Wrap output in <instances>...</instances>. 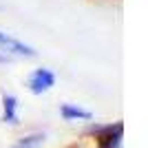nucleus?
<instances>
[{
    "mask_svg": "<svg viewBox=\"0 0 148 148\" xmlns=\"http://www.w3.org/2000/svg\"><path fill=\"white\" fill-rule=\"evenodd\" d=\"M27 86H29V91L33 95H42V93L51 91L56 86V73L51 69H44V66L33 69L29 73V77H27Z\"/></svg>",
    "mask_w": 148,
    "mask_h": 148,
    "instance_id": "obj_1",
    "label": "nucleus"
},
{
    "mask_svg": "<svg viewBox=\"0 0 148 148\" xmlns=\"http://www.w3.org/2000/svg\"><path fill=\"white\" fill-rule=\"evenodd\" d=\"M0 49L5 51L7 56H18V58H36V51L31 49L29 44L20 42L16 38H11L9 33L0 31Z\"/></svg>",
    "mask_w": 148,
    "mask_h": 148,
    "instance_id": "obj_2",
    "label": "nucleus"
},
{
    "mask_svg": "<svg viewBox=\"0 0 148 148\" xmlns=\"http://www.w3.org/2000/svg\"><path fill=\"white\" fill-rule=\"evenodd\" d=\"M2 122L11 124V126H18L20 117H18V97L11 95V93H5L2 95Z\"/></svg>",
    "mask_w": 148,
    "mask_h": 148,
    "instance_id": "obj_3",
    "label": "nucleus"
},
{
    "mask_svg": "<svg viewBox=\"0 0 148 148\" xmlns=\"http://www.w3.org/2000/svg\"><path fill=\"white\" fill-rule=\"evenodd\" d=\"M60 115H62V119H66V122H75V119H80V122H88V119H93V113L91 111L80 108V106H75V104H62L60 106Z\"/></svg>",
    "mask_w": 148,
    "mask_h": 148,
    "instance_id": "obj_4",
    "label": "nucleus"
},
{
    "mask_svg": "<svg viewBox=\"0 0 148 148\" xmlns=\"http://www.w3.org/2000/svg\"><path fill=\"white\" fill-rule=\"evenodd\" d=\"M44 139H47L44 133H31L27 137H20L18 142L13 144V148H40L44 144Z\"/></svg>",
    "mask_w": 148,
    "mask_h": 148,
    "instance_id": "obj_5",
    "label": "nucleus"
}]
</instances>
